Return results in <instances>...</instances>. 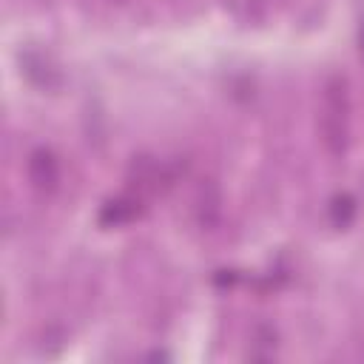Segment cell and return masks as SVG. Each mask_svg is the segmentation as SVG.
Returning <instances> with one entry per match:
<instances>
[{
  "mask_svg": "<svg viewBox=\"0 0 364 364\" xmlns=\"http://www.w3.org/2000/svg\"><path fill=\"white\" fill-rule=\"evenodd\" d=\"M327 213H330V222L336 228H347L353 222V216H355V199L347 196V193H338V196L330 199V210Z\"/></svg>",
  "mask_w": 364,
  "mask_h": 364,
  "instance_id": "3957f363",
  "label": "cell"
},
{
  "mask_svg": "<svg viewBox=\"0 0 364 364\" xmlns=\"http://www.w3.org/2000/svg\"><path fill=\"white\" fill-rule=\"evenodd\" d=\"M361 54H364V28H361Z\"/></svg>",
  "mask_w": 364,
  "mask_h": 364,
  "instance_id": "277c9868",
  "label": "cell"
},
{
  "mask_svg": "<svg viewBox=\"0 0 364 364\" xmlns=\"http://www.w3.org/2000/svg\"><path fill=\"white\" fill-rule=\"evenodd\" d=\"M26 171H28V182L37 191H54L60 182V162L48 148H34L28 154Z\"/></svg>",
  "mask_w": 364,
  "mask_h": 364,
  "instance_id": "7a4b0ae2",
  "label": "cell"
},
{
  "mask_svg": "<svg viewBox=\"0 0 364 364\" xmlns=\"http://www.w3.org/2000/svg\"><path fill=\"white\" fill-rule=\"evenodd\" d=\"M321 142L333 156H341L350 142V91L341 74L327 77L321 94V114H318Z\"/></svg>",
  "mask_w": 364,
  "mask_h": 364,
  "instance_id": "6da1fadb",
  "label": "cell"
}]
</instances>
